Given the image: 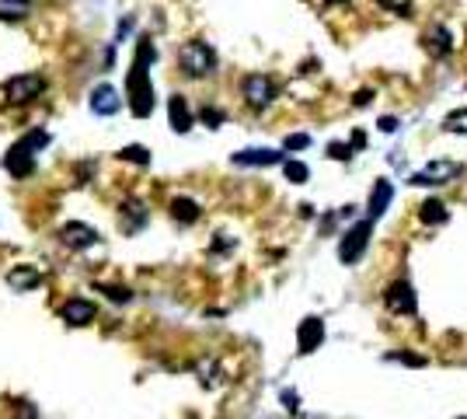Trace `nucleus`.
<instances>
[{"mask_svg": "<svg viewBox=\"0 0 467 419\" xmlns=\"http://www.w3.org/2000/svg\"><path fill=\"white\" fill-rule=\"evenodd\" d=\"M447 217H450V213H447V207H443L440 200H426V203L419 207V220H422V224H447Z\"/></svg>", "mask_w": 467, "mask_h": 419, "instance_id": "obj_20", "label": "nucleus"}, {"mask_svg": "<svg viewBox=\"0 0 467 419\" xmlns=\"http://www.w3.org/2000/svg\"><path fill=\"white\" fill-rule=\"evenodd\" d=\"M32 0H0V21H21L28 14Z\"/></svg>", "mask_w": 467, "mask_h": 419, "instance_id": "obj_21", "label": "nucleus"}, {"mask_svg": "<svg viewBox=\"0 0 467 419\" xmlns=\"http://www.w3.org/2000/svg\"><path fill=\"white\" fill-rule=\"evenodd\" d=\"M426 49L433 53V56H447L454 46H450V32L440 25V28H433L429 35H426Z\"/></svg>", "mask_w": 467, "mask_h": 419, "instance_id": "obj_19", "label": "nucleus"}, {"mask_svg": "<svg viewBox=\"0 0 467 419\" xmlns=\"http://www.w3.org/2000/svg\"><path fill=\"white\" fill-rule=\"evenodd\" d=\"M126 95H129V108L136 119H147L154 112V84H150V70L147 63H136L129 67V77H126Z\"/></svg>", "mask_w": 467, "mask_h": 419, "instance_id": "obj_2", "label": "nucleus"}, {"mask_svg": "<svg viewBox=\"0 0 467 419\" xmlns=\"http://www.w3.org/2000/svg\"><path fill=\"white\" fill-rule=\"evenodd\" d=\"M390 200H394V186L387 182V179H380L374 186V193H370V220H376V217H383L387 213V207H390Z\"/></svg>", "mask_w": 467, "mask_h": 419, "instance_id": "obj_17", "label": "nucleus"}, {"mask_svg": "<svg viewBox=\"0 0 467 419\" xmlns=\"http://www.w3.org/2000/svg\"><path fill=\"white\" fill-rule=\"evenodd\" d=\"M321 342H324V321H321V318H303L300 328H296V346H300V353H314Z\"/></svg>", "mask_w": 467, "mask_h": 419, "instance_id": "obj_10", "label": "nucleus"}, {"mask_svg": "<svg viewBox=\"0 0 467 419\" xmlns=\"http://www.w3.org/2000/svg\"><path fill=\"white\" fill-rule=\"evenodd\" d=\"M143 224H147V210H143L140 200H126V203L119 207V227H122L126 234H136Z\"/></svg>", "mask_w": 467, "mask_h": 419, "instance_id": "obj_13", "label": "nucleus"}, {"mask_svg": "<svg viewBox=\"0 0 467 419\" xmlns=\"http://www.w3.org/2000/svg\"><path fill=\"white\" fill-rule=\"evenodd\" d=\"M370 234H374V220H360V224H353V227L342 234V241H338V259H342L346 266L360 262L363 252H367V245H370Z\"/></svg>", "mask_w": 467, "mask_h": 419, "instance_id": "obj_4", "label": "nucleus"}, {"mask_svg": "<svg viewBox=\"0 0 467 419\" xmlns=\"http://www.w3.org/2000/svg\"><path fill=\"white\" fill-rule=\"evenodd\" d=\"M307 143H310V136H307V133H293V136H286V143H282V147H286V150H303Z\"/></svg>", "mask_w": 467, "mask_h": 419, "instance_id": "obj_27", "label": "nucleus"}, {"mask_svg": "<svg viewBox=\"0 0 467 419\" xmlns=\"http://www.w3.org/2000/svg\"><path fill=\"white\" fill-rule=\"evenodd\" d=\"M390 360H401L408 367H426V356H415V353H390Z\"/></svg>", "mask_w": 467, "mask_h": 419, "instance_id": "obj_29", "label": "nucleus"}, {"mask_svg": "<svg viewBox=\"0 0 467 419\" xmlns=\"http://www.w3.org/2000/svg\"><path fill=\"white\" fill-rule=\"evenodd\" d=\"M115 157H119V161H129V165H143V168L150 165V150H147V147H140V143H129V147H122Z\"/></svg>", "mask_w": 467, "mask_h": 419, "instance_id": "obj_22", "label": "nucleus"}, {"mask_svg": "<svg viewBox=\"0 0 467 419\" xmlns=\"http://www.w3.org/2000/svg\"><path fill=\"white\" fill-rule=\"evenodd\" d=\"M178 63H182V70H185L188 77H206V74L216 70V53H213L209 42L192 39V42H185L178 49Z\"/></svg>", "mask_w": 467, "mask_h": 419, "instance_id": "obj_3", "label": "nucleus"}, {"mask_svg": "<svg viewBox=\"0 0 467 419\" xmlns=\"http://www.w3.org/2000/svg\"><path fill=\"white\" fill-rule=\"evenodd\" d=\"M282 402H286V409H289V413H296V409H300V395H296V392H282Z\"/></svg>", "mask_w": 467, "mask_h": 419, "instance_id": "obj_32", "label": "nucleus"}, {"mask_svg": "<svg viewBox=\"0 0 467 419\" xmlns=\"http://www.w3.org/2000/svg\"><path fill=\"white\" fill-rule=\"evenodd\" d=\"M282 172H286V179H289V182H296V186H300V182H307V175H310L303 161H286V165H282Z\"/></svg>", "mask_w": 467, "mask_h": 419, "instance_id": "obj_25", "label": "nucleus"}, {"mask_svg": "<svg viewBox=\"0 0 467 419\" xmlns=\"http://www.w3.org/2000/svg\"><path fill=\"white\" fill-rule=\"evenodd\" d=\"M199 119H202L209 129H216V126L223 122V112H220V108H202V112H199Z\"/></svg>", "mask_w": 467, "mask_h": 419, "instance_id": "obj_26", "label": "nucleus"}, {"mask_svg": "<svg viewBox=\"0 0 467 419\" xmlns=\"http://www.w3.org/2000/svg\"><path fill=\"white\" fill-rule=\"evenodd\" d=\"M443 129H447V133H467V108H454V112L443 119Z\"/></svg>", "mask_w": 467, "mask_h": 419, "instance_id": "obj_24", "label": "nucleus"}, {"mask_svg": "<svg viewBox=\"0 0 467 419\" xmlns=\"http://www.w3.org/2000/svg\"><path fill=\"white\" fill-rule=\"evenodd\" d=\"M7 283H11L14 290H32V287L42 283V269H39V266H11Z\"/></svg>", "mask_w": 467, "mask_h": 419, "instance_id": "obj_15", "label": "nucleus"}, {"mask_svg": "<svg viewBox=\"0 0 467 419\" xmlns=\"http://www.w3.org/2000/svg\"><path fill=\"white\" fill-rule=\"evenodd\" d=\"M276 98V84L265 74H248L244 77V102L251 108H269Z\"/></svg>", "mask_w": 467, "mask_h": 419, "instance_id": "obj_7", "label": "nucleus"}, {"mask_svg": "<svg viewBox=\"0 0 467 419\" xmlns=\"http://www.w3.org/2000/svg\"><path fill=\"white\" fill-rule=\"evenodd\" d=\"M380 129H383V133H394V129H397V119H394V115H383V119H380Z\"/></svg>", "mask_w": 467, "mask_h": 419, "instance_id": "obj_35", "label": "nucleus"}, {"mask_svg": "<svg viewBox=\"0 0 467 419\" xmlns=\"http://www.w3.org/2000/svg\"><path fill=\"white\" fill-rule=\"evenodd\" d=\"M383 304H387V311H394V314H415V308H419L415 287H412L408 280H394V283L383 290Z\"/></svg>", "mask_w": 467, "mask_h": 419, "instance_id": "obj_6", "label": "nucleus"}, {"mask_svg": "<svg viewBox=\"0 0 467 419\" xmlns=\"http://www.w3.org/2000/svg\"><path fill=\"white\" fill-rule=\"evenodd\" d=\"M91 161H84V165H81V168H77V186H84V182H88V175H91Z\"/></svg>", "mask_w": 467, "mask_h": 419, "instance_id": "obj_34", "label": "nucleus"}, {"mask_svg": "<svg viewBox=\"0 0 467 419\" xmlns=\"http://www.w3.org/2000/svg\"><path fill=\"white\" fill-rule=\"evenodd\" d=\"M168 119H171L175 133H188L192 129V108H188L185 95H171L168 98Z\"/></svg>", "mask_w": 467, "mask_h": 419, "instance_id": "obj_14", "label": "nucleus"}, {"mask_svg": "<svg viewBox=\"0 0 467 419\" xmlns=\"http://www.w3.org/2000/svg\"><path fill=\"white\" fill-rule=\"evenodd\" d=\"M94 304L91 301H84V297H70L63 308H60V318L67 321V325H74V328H81V325H88V321H94Z\"/></svg>", "mask_w": 467, "mask_h": 419, "instance_id": "obj_11", "label": "nucleus"}, {"mask_svg": "<svg viewBox=\"0 0 467 419\" xmlns=\"http://www.w3.org/2000/svg\"><path fill=\"white\" fill-rule=\"evenodd\" d=\"M60 241H63L67 248H91V245L101 241V234L94 231L91 224L70 220V224H63V227H60Z\"/></svg>", "mask_w": 467, "mask_h": 419, "instance_id": "obj_9", "label": "nucleus"}, {"mask_svg": "<svg viewBox=\"0 0 467 419\" xmlns=\"http://www.w3.org/2000/svg\"><path fill=\"white\" fill-rule=\"evenodd\" d=\"M328 154H331L335 161H349V157H353V147H349V143H331Z\"/></svg>", "mask_w": 467, "mask_h": 419, "instance_id": "obj_28", "label": "nucleus"}, {"mask_svg": "<svg viewBox=\"0 0 467 419\" xmlns=\"http://www.w3.org/2000/svg\"><path fill=\"white\" fill-rule=\"evenodd\" d=\"M46 143H49V133H46V129L25 133L18 143H11V150H7V157H4V168H7L14 179H28V175L35 172V154H39Z\"/></svg>", "mask_w": 467, "mask_h": 419, "instance_id": "obj_1", "label": "nucleus"}, {"mask_svg": "<svg viewBox=\"0 0 467 419\" xmlns=\"http://www.w3.org/2000/svg\"><path fill=\"white\" fill-rule=\"evenodd\" d=\"M171 217L182 220V224H195V220H199V203L188 200V196H175V200H171Z\"/></svg>", "mask_w": 467, "mask_h": 419, "instance_id": "obj_18", "label": "nucleus"}, {"mask_svg": "<svg viewBox=\"0 0 467 419\" xmlns=\"http://www.w3.org/2000/svg\"><path fill=\"white\" fill-rule=\"evenodd\" d=\"M380 4L394 14H408V7H412V0H380Z\"/></svg>", "mask_w": 467, "mask_h": 419, "instance_id": "obj_30", "label": "nucleus"}, {"mask_svg": "<svg viewBox=\"0 0 467 419\" xmlns=\"http://www.w3.org/2000/svg\"><path fill=\"white\" fill-rule=\"evenodd\" d=\"M42 91H46V77L42 74H18V77H7L4 81V95H7V102H14V105L32 102Z\"/></svg>", "mask_w": 467, "mask_h": 419, "instance_id": "obj_5", "label": "nucleus"}, {"mask_svg": "<svg viewBox=\"0 0 467 419\" xmlns=\"http://www.w3.org/2000/svg\"><path fill=\"white\" fill-rule=\"evenodd\" d=\"M14 406H18V419H35V409L28 402H14Z\"/></svg>", "mask_w": 467, "mask_h": 419, "instance_id": "obj_33", "label": "nucleus"}, {"mask_svg": "<svg viewBox=\"0 0 467 419\" xmlns=\"http://www.w3.org/2000/svg\"><path fill=\"white\" fill-rule=\"evenodd\" d=\"M98 290L108 297V301H115V304H126V301H133V290L129 287H115V283H98Z\"/></svg>", "mask_w": 467, "mask_h": 419, "instance_id": "obj_23", "label": "nucleus"}, {"mask_svg": "<svg viewBox=\"0 0 467 419\" xmlns=\"http://www.w3.org/2000/svg\"><path fill=\"white\" fill-rule=\"evenodd\" d=\"M122 108V98H119V91L112 88V84H98L91 91V112L94 115H115Z\"/></svg>", "mask_w": 467, "mask_h": 419, "instance_id": "obj_12", "label": "nucleus"}, {"mask_svg": "<svg viewBox=\"0 0 467 419\" xmlns=\"http://www.w3.org/2000/svg\"><path fill=\"white\" fill-rule=\"evenodd\" d=\"M349 147H353V150H363V147H367V133H363V129H353V136H349Z\"/></svg>", "mask_w": 467, "mask_h": 419, "instance_id": "obj_31", "label": "nucleus"}, {"mask_svg": "<svg viewBox=\"0 0 467 419\" xmlns=\"http://www.w3.org/2000/svg\"><path fill=\"white\" fill-rule=\"evenodd\" d=\"M234 165H286L279 150H269V147H255V150H237L234 154Z\"/></svg>", "mask_w": 467, "mask_h": 419, "instance_id": "obj_16", "label": "nucleus"}, {"mask_svg": "<svg viewBox=\"0 0 467 419\" xmlns=\"http://www.w3.org/2000/svg\"><path fill=\"white\" fill-rule=\"evenodd\" d=\"M370 98H374V91H370V88H363V91H356V98H353V102H356V105H370Z\"/></svg>", "mask_w": 467, "mask_h": 419, "instance_id": "obj_36", "label": "nucleus"}, {"mask_svg": "<svg viewBox=\"0 0 467 419\" xmlns=\"http://www.w3.org/2000/svg\"><path fill=\"white\" fill-rule=\"evenodd\" d=\"M454 175H461V165L457 161H429L422 172L412 175V186H443Z\"/></svg>", "mask_w": 467, "mask_h": 419, "instance_id": "obj_8", "label": "nucleus"}]
</instances>
